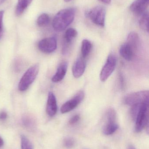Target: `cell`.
I'll use <instances>...</instances> for the list:
<instances>
[{
	"label": "cell",
	"instance_id": "29",
	"mask_svg": "<svg viewBox=\"0 0 149 149\" xmlns=\"http://www.w3.org/2000/svg\"><path fill=\"white\" fill-rule=\"evenodd\" d=\"M3 145V139L0 137V148H1Z\"/></svg>",
	"mask_w": 149,
	"mask_h": 149
},
{
	"label": "cell",
	"instance_id": "23",
	"mask_svg": "<svg viewBox=\"0 0 149 149\" xmlns=\"http://www.w3.org/2000/svg\"><path fill=\"white\" fill-rule=\"evenodd\" d=\"M75 140L71 137H67L64 139V145L67 149H71L75 145Z\"/></svg>",
	"mask_w": 149,
	"mask_h": 149
},
{
	"label": "cell",
	"instance_id": "8",
	"mask_svg": "<svg viewBox=\"0 0 149 149\" xmlns=\"http://www.w3.org/2000/svg\"><path fill=\"white\" fill-rule=\"evenodd\" d=\"M85 97V93L83 91L78 92L71 100L65 102L60 109L62 113H66L71 112L77 107L79 104L82 101Z\"/></svg>",
	"mask_w": 149,
	"mask_h": 149
},
{
	"label": "cell",
	"instance_id": "4",
	"mask_svg": "<svg viewBox=\"0 0 149 149\" xmlns=\"http://www.w3.org/2000/svg\"><path fill=\"white\" fill-rule=\"evenodd\" d=\"M85 16L96 25L104 27L106 17V9L102 6L92 8L86 12Z\"/></svg>",
	"mask_w": 149,
	"mask_h": 149
},
{
	"label": "cell",
	"instance_id": "27",
	"mask_svg": "<svg viewBox=\"0 0 149 149\" xmlns=\"http://www.w3.org/2000/svg\"><path fill=\"white\" fill-rule=\"evenodd\" d=\"M7 116H8V115L6 112L3 111L0 113V120H6L7 119Z\"/></svg>",
	"mask_w": 149,
	"mask_h": 149
},
{
	"label": "cell",
	"instance_id": "18",
	"mask_svg": "<svg viewBox=\"0 0 149 149\" xmlns=\"http://www.w3.org/2000/svg\"><path fill=\"white\" fill-rule=\"evenodd\" d=\"M32 1V0H18L16 8V15L17 16L21 15Z\"/></svg>",
	"mask_w": 149,
	"mask_h": 149
},
{
	"label": "cell",
	"instance_id": "21",
	"mask_svg": "<svg viewBox=\"0 0 149 149\" xmlns=\"http://www.w3.org/2000/svg\"><path fill=\"white\" fill-rule=\"evenodd\" d=\"M21 149H34V146L30 141L24 135L21 136Z\"/></svg>",
	"mask_w": 149,
	"mask_h": 149
},
{
	"label": "cell",
	"instance_id": "24",
	"mask_svg": "<svg viewBox=\"0 0 149 149\" xmlns=\"http://www.w3.org/2000/svg\"><path fill=\"white\" fill-rule=\"evenodd\" d=\"M4 11L3 10L0 11V40L2 37L3 34V16Z\"/></svg>",
	"mask_w": 149,
	"mask_h": 149
},
{
	"label": "cell",
	"instance_id": "32",
	"mask_svg": "<svg viewBox=\"0 0 149 149\" xmlns=\"http://www.w3.org/2000/svg\"><path fill=\"white\" fill-rule=\"evenodd\" d=\"M65 2H68L70 1H72V0H64Z\"/></svg>",
	"mask_w": 149,
	"mask_h": 149
},
{
	"label": "cell",
	"instance_id": "17",
	"mask_svg": "<svg viewBox=\"0 0 149 149\" xmlns=\"http://www.w3.org/2000/svg\"><path fill=\"white\" fill-rule=\"evenodd\" d=\"M92 45L87 39H84L81 44V53L82 58L85 59L88 56L92 51Z\"/></svg>",
	"mask_w": 149,
	"mask_h": 149
},
{
	"label": "cell",
	"instance_id": "1",
	"mask_svg": "<svg viewBox=\"0 0 149 149\" xmlns=\"http://www.w3.org/2000/svg\"><path fill=\"white\" fill-rule=\"evenodd\" d=\"M75 15V10L73 8L61 10L54 17L52 22L53 29L59 32L64 30L73 22Z\"/></svg>",
	"mask_w": 149,
	"mask_h": 149
},
{
	"label": "cell",
	"instance_id": "5",
	"mask_svg": "<svg viewBox=\"0 0 149 149\" xmlns=\"http://www.w3.org/2000/svg\"><path fill=\"white\" fill-rule=\"evenodd\" d=\"M106 119V122L102 128V133L105 135H111L119 128V125L116 122V113L114 109L110 108L108 110Z\"/></svg>",
	"mask_w": 149,
	"mask_h": 149
},
{
	"label": "cell",
	"instance_id": "19",
	"mask_svg": "<svg viewBox=\"0 0 149 149\" xmlns=\"http://www.w3.org/2000/svg\"><path fill=\"white\" fill-rule=\"evenodd\" d=\"M140 27L143 30L147 32L149 31V15L148 12L142 15L139 21Z\"/></svg>",
	"mask_w": 149,
	"mask_h": 149
},
{
	"label": "cell",
	"instance_id": "28",
	"mask_svg": "<svg viewBox=\"0 0 149 149\" xmlns=\"http://www.w3.org/2000/svg\"><path fill=\"white\" fill-rule=\"evenodd\" d=\"M99 1H101L102 2L104 3H106V4L110 3L111 1V0H99Z\"/></svg>",
	"mask_w": 149,
	"mask_h": 149
},
{
	"label": "cell",
	"instance_id": "14",
	"mask_svg": "<svg viewBox=\"0 0 149 149\" xmlns=\"http://www.w3.org/2000/svg\"><path fill=\"white\" fill-rule=\"evenodd\" d=\"M68 63L64 62L60 64L57 68L56 73L52 78V81L53 82H58L61 81L64 78L67 72Z\"/></svg>",
	"mask_w": 149,
	"mask_h": 149
},
{
	"label": "cell",
	"instance_id": "20",
	"mask_svg": "<svg viewBox=\"0 0 149 149\" xmlns=\"http://www.w3.org/2000/svg\"><path fill=\"white\" fill-rule=\"evenodd\" d=\"M50 22V17L48 14L43 13L41 14L37 20V23L39 27L46 26Z\"/></svg>",
	"mask_w": 149,
	"mask_h": 149
},
{
	"label": "cell",
	"instance_id": "26",
	"mask_svg": "<svg viewBox=\"0 0 149 149\" xmlns=\"http://www.w3.org/2000/svg\"><path fill=\"white\" fill-rule=\"evenodd\" d=\"M120 81L121 88L122 89H123L124 86H125V85H124V80L123 75L121 74H120Z\"/></svg>",
	"mask_w": 149,
	"mask_h": 149
},
{
	"label": "cell",
	"instance_id": "6",
	"mask_svg": "<svg viewBox=\"0 0 149 149\" xmlns=\"http://www.w3.org/2000/svg\"><path fill=\"white\" fill-rule=\"evenodd\" d=\"M148 90H143L131 93L127 95L124 99V102L126 105L133 106L137 104L149 102Z\"/></svg>",
	"mask_w": 149,
	"mask_h": 149
},
{
	"label": "cell",
	"instance_id": "12",
	"mask_svg": "<svg viewBox=\"0 0 149 149\" xmlns=\"http://www.w3.org/2000/svg\"><path fill=\"white\" fill-rule=\"evenodd\" d=\"M86 69L85 61L84 58H80L76 60L72 67V73L74 78H79L81 77Z\"/></svg>",
	"mask_w": 149,
	"mask_h": 149
},
{
	"label": "cell",
	"instance_id": "30",
	"mask_svg": "<svg viewBox=\"0 0 149 149\" xmlns=\"http://www.w3.org/2000/svg\"><path fill=\"white\" fill-rule=\"evenodd\" d=\"M127 149H136V148L134 147L133 145H129V146L128 147Z\"/></svg>",
	"mask_w": 149,
	"mask_h": 149
},
{
	"label": "cell",
	"instance_id": "9",
	"mask_svg": "<svg viewBox=\"0 0 149 149\" xmlns=\"http://www.w3.org/2000/svg\"><path fill=\"white\" fill-rule=\"evenodd\" d=\"M38 48L44 53H52L57 48V38L52 37L42 39L38 42Z\"/></svg>",
	"mask_w": 149,
	"mask_h": 149
},
{
	"label": "cell",
	"instance_id": "10",
	"mask_svg": "<svg viewBox=\"0 0 149 149\" xmlns=\"http://www.w3.org/2000/svg\"><path fill=\"white\" fill-rule=\"evenodd\" d=\"M149 2V0H135L130 5V10L135 15L141 16L146 12Z\"/></svg>",
	"mask_w": 149,
	"mask_h": 149
},
{
	"label": "cell",
	"instance_id": "13",
	"mask_svg": "<svg viewBox=\"0 0 149 149\" xmlns=\"http://www.w3.org/2000/svg\"><path fill=\"white\" fill-rule=\"evenodd\" d=\"M120 53L125 60L130 61L134 58L135 52L131 46L126 42L121 46Z\"/></svg>",
	"mask_w": 149,
	"mask_h": 149
},
{
	"label": "cell",
	"instance_id": "3",
	"mask_svg": "<svg viewBox=\"0 0 149 149\" xmlns=\"http://www.w3.org/2000/svg\"><path fill=\"white\" fill-rule=\"evenodd\" d=\"M39 71V66L36 64L29 68L20 79L18 89L21 92L27 90L36 78Z\"/></svg>",
	"mask_w": 149,
	"mask_h": 149
},
{
	"label": "cell",
	"instance_id": "15",
	"mask_svg": "<svg viewBox=\"0 0 149 149\" xmlns=\"http://www.w3.org/2000/svg\"><path fill=\"white\" fill-rule=\"evenodd\" d=\"M78 36V31L75 29L70 28L66 31L64 35L65 45L63 48V51L65 53L68 51V48L71 43Z\"/></svg>",
	"mask_w": 149,
	"mask_h": 149
},
{
	"label": "cell",
	"instance_id": "25",
	"mask_svg": "<svg viewBox=\"0 0 149 149\" xmlns=\"http://www.w3.org/2000/svg\"><path fill=\"white\" fill-rule=\"evenodd\" d=\"M80 120V116L78 114L75 115L70 119L69 121V124L71 125H74L78 123Z\"/></svg>",
	"mask_w": 149,
	"mask_h": 149
},
{
	"label": "cell",
	"instance_id": "2",
	"mask_svg": "<svg viewBox=\"0 0 149 149\" xmlns=\"http://www.w3.org/2000/svg\"><path fill=\"white\" fill-rule=\"evenodd\" d=\"M135 131L136 133L141 132L148 127L149 102L142 103L141 105L135 119Z\"/></svg>",
	"mask_w": 149,
	"mask_h": 149
},
{
	"label": "cell",
	"instance_id": "31",
	"mask_svg": "<svg viewBox=\"0 0 149 149\" xmlns=\"http://www.w3.org/2000/svg\"><path fill=\"white\" fill-rule=\"evenodd\" d=\"M5 1H6V0H0V5L3 3L5 2Z\"/></svg>",
	"mask_w": 149,
	"mask_h": 149
},
{
	"label": "cell",
	"instance_id": "11",
	"mask_svg": "<svg viewBox=\"0 0 149 149\" xmlns=\"http://www.w3.org/2000/svg\"><path fill=\"white\" fill-rule=\"evenodd\" d=\"M46 111L47 114L51 117L55 116L57 111V99L52 92H50L48 94Z\"/></svg>",
	"mask_w": 149,
	"mask_h": 149
},
{
	"label": "cell",
	"instance_id": "33",
	"mask_svg": "<svg viewBox=\"0 0 149 149\" xmlns=\"http://www.w3.org/2000/svg\"><path fill=\"white\" fill-rule=\"evenodd\" d=\"M88 149L85 148V149Z\"/></svg>",
	"mask_w": 149,
	"mask_h": 149
},
{
	"label": "cell",
	"instance_id": "7",
	"mask_svg": "<svg viewBox=\"0 0 149 149\" xmlns=\"http://www.w3.org/2000/svg\"><path fill=\"white\" fill-rule=\"evenodd\" d=\"M117 62V57L115 54H110L108 56L100 74L101 81L104 82L110 77L115 70Z\"/></svg>",
	"mask_w": 149,
	"mask_h": 149
},
{
	"label": "cell",
	"instance_id": "16",
	"mask_svg": "<svg viewBox=\"0 0 149 149\" xmlns=\"http://www.w3.org/2000/svg\"><path fill=\"white\" fill-rule=\"evenodd\" d=\"M127 43L131 46L136 52L138 50L140 45V39L139 36L136 32H130L128 36Z\"/></svg>",
	"mask_w": 149,
	"mask_h": 149
},
{
	"label": "cell",
	"instance_id": "22",
	"mask_svg": "<svg viewBox=\"0 0 149 149\" xmlns=\"http://www.w3.org/2000/svg\"><path fill=\"white\" fill-rule=\"evenodd\" d=\"M22 123L24 126L28 129L32 130L35 126L34 120L28 116H24L22 119Z\"/></svg>",
	"mask_w": 149,
	"mask_h": 149
}]
</instances>
